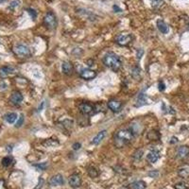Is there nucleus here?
Listing matches in <instances>:
<instances>
[{
    "instance_id": "4c0bfd02",
    "label": "nucleus",
    "mask_w": 189,
    "mask_h": 189,
    "mask_svg": "<svg viewBox=\"0 0 189 189\" xmlns=\"http://www.w3.org/2000/svg\"><path fill=\"white\" fill-rule=\"evenodd\" d=\"M112 9H113V11H115L116 12H121L122 11V10L118 7V6H116V5H115L112 7Z\"/></svg>"
},
{
    "instance_id": "5701e85b",
    "label": "nucleus",
    "mask_w": 189,
    "mask_h": 189,
    "mask_svg": "<svg viewBox=\"0 0 189 189\" xmlns=\"http://www.w3.org/2000/svg\"><path fill=\"white\" fill-rule=\"evenodd\" d=\"M131 76L132 78L135 79V80H139L140 77H141V70L138 66H134L132 68V71H131Z\"/></svg>"
},
{
    "instance_id": "7ed1b4c3",
    "label": "nucleus",
    "mask_w": 189,
    "mask_h": 189,
    "mask_svg": "<svg viewBox=\"0 0 189 189\" xmlns=\"http://www.w3.org/2000/svg\"><path fill=\"white\" fill-rule=\"evenodd\" d=\"M44 24L48 29H54L57 27L56 15L52 11H48L44 17Z\"/></svg>"
},
{
    "instance_id": "f8f14e48",
    "label": "nucleus",
    "mask_w": 189,
    "mask_h": 189,
    "mask_svg": "<svg viewBox=\"0 0 189 189\" xmlns=\"http://www.w3.org/2000/svg\"><path fill=\"white\" fill-rule=\"evenodd\" d=\"M62 71L64 74H65L67 76H71L74 72L73 64L69 62H64L62 64Z\"/></svg>"
},
{
    "instance_id": "a19ab883",
    "label": "nucleus",
    "mask_w": 189,
    "mask_h": 189,
    "mask_svg": "<svg viewBox=\"0 0 189 189\" xmlns=\"http://www.w3.org/2000/svg\"><path fill=\"white\" fill-rule=\"evenodd\" d=\"M5 1V0H0V4H1V3H3Z\"/></svg>"
},
{
    "instance_id": "c756f323",
    "label": "nucleus",
    "mask_w": 189,
    "mask_h": 189,
    "mask_svg": "<svg viewBox=\"0 0 189 189\" xmlns=\"http://www.w3.org/2000/svg\"><path fill=\"white\" fill-rule=\"evenodd\" d=\"M162 3H163V0H151V6L153 8H157L161 6Z\"/></svg>"
},
{
    "instance_id": "20e7f679",
    "label": "nucleus",
    "mask_w": 189,
    "mask_h": 189,
    "mask_svg": "<svg viewBox=\"0 0 189 189\" xmlns=\"http://www.w3.org/2000/svg\"><path fill=\"white\" fill-rule=\"evenodd\" d=\"M13 52L16 56L20 58H29L30 56V50L27 46L24 45H17L13 47Z\"/></svg>"
},
{
    "instance_id": "bb28decb",
    "label": "nucleus",
    "mask_w": 189,
    "mask_h": 189,
    "mask_svg": "<svg viewBox=\"0 0 189 189\" xmlns=\"http://www.w3.org/2000/svg\"><path fill=\"white\" fill-rule=\"evenodd\" d=\"M48 164L47 163H41V164H36V165H33L34 167H36L38 170H45L46 167H47Z\"/></svg>"
},
{
    "instance_id": "6ab92c4d",
    "label": "nucleus",
    "mask_w": 189,
    "mask_h": 189,
    "mask_svg": "<svg viewBox=\"0 0 189 189\" xmlns=\"http://www.w3.org/2000/svg\"><path fill=\"white\" fill-rule=\"evenodd\" d=\"M145 104H147V99H146V96L144 94V92H142V93H140V94L137 98L135 107H141V106H143Z\"/></svg>"
},
{
    "instance_id": "39448f33",
    "label": "nucleus",
    "mask_w": 189,
    "mask_h": 189,
    "mask_svg": "<svg viewBox=\"0 0 189 189\" xmlns=\"http://www.w3.org/2000/svg\"><path fill=\"white\" fill-rule=\"evenodd\" d=\"M132 41V36L130 34H121L116 38V43L119 46H126Z\"/></svg>"
},
{
    "instance_id": "c9c22d12",
    "label": "nucleus",
    "mask_w": 189,
    "mask_h": 189,
    "mask_svg": "<svg viewBox=\"0 0 189 189\" xmlns=\"http://www.w3.org/2000/svg\"><path fill=\"white\" fill-rule=\"evenodd\" d=\"M158 175H159V173L157 171H151V172L148 173V176L151 177V178H156Z\"/></svg>"
},
{
    "instance_id": "2eb2a0df",
    "label": "nucleus",
    "mask_w": 189,
    "mask_h": 189,
    "mask_svg": "<svg viewBox=\"0 0 189 189\" xmlns=\"http://www.w3.org/2000/svg\"><path fill=\"white\" fill-rule=\"evenodd\" d=\"M14 69L11 66H3L0 68V77L1 78H6L11 74H12Z\"/></svg>"
},
{
    "instance_id": "0eeeda50",
    "label": "nucleus",
    "mask_w": 189,
    "mask_h": 189,
    "mask_svg": "<svg viewBox=\"0 0 189 189\" xmlns=\"http://www.w3.org/2000/svg\"><path fill=\"white\" fill-rule=\"evenodd\" d=\"M23 94L19 92V91H14L12 92L11 96L10 98V101L13 104V105H19L22 101H23Z\"/></svg>"
},
{
    "instance_id": "ea45409f",
    "label": "nucleus",
    "mask_w": 189,
    "mask_h": 189,
    "mask_svg": "<svg viewBox=\"0 0 189 189\" xmlns=\"http://www.w3.org/2000/svg\"><path fill=\"white\" fill-rule=\"evenodd\" d=\"M44 104H45V102H42V104H41V107H39V111H41V110H42V108H43Z\"/></svg>"
},
{
    "instance_id": "a211bd4d",
    "label": "nucleus",
    "mask_w": 189,
    "mask_h": 189,
    "mask_svg": "<svg viewBox=\"0 0 189 189\" xmlns=\"http://www.w3.org/2000/svg\"><path fill=\"white\" fill-rule=\"evenodd\" d=\"M130 187L132 189H146L147 183L143 181H136L130 184Z\"/></svg>"
},
{
    "instance_id": "b1692460",
    "label": "nucleus",
    "mask_w": 189,
    "mask_h": 189,
    "mask_svg": "<svg viewBox=\"0 0 189 189\" xmlns=\"http://www.w3.org/2000/svg\"><path fill=\"white\" fill-rule=\"evenodd\" d=\"M88 174L91 178H96L99 176V171L94 166H90L88 167Z\"/></svg>"
},
{
    "instance_id": "9b49d317",
    "label": "nucleus",
    "mask_w": 189,
    "mask_h": 189,
    "mask_svg": "<svg viewBox=\"0 0 189 189\" xmlns=\"http://www.w3.org/2000/svg\"><path fill=\"white\" fill-rule=\"evenodd\" d=\"M79 109H80L81 112H82L83 115H89V113H91L94 110V105H92L91 103H88V102H82L80 104Z\"/></svg>"
},
{
    "instance_id": "f03ea898",
    "label": "nucleus",
    "mask_w": 189,
    "mask_h": 189,
    "mask_svg": "<svg viewBox=\"0 0 189 189\" xmlns=\"http://www.w3.org/2000/svg\"><path fill=\"white\" fill-rule=\"evenodd\" d=\"M103 63L108 68L112 69V71H115V72L118 71L122 66V63H121V61L119 59V57L113 52H109L104 56Z\"/></svg>"
},
{
    "instance_id": "412c9836",
    "label": "nucleus",
    "mask_w": 189,
    "mask_h": 189,
    "mask_svg": "<svg viewBox=\"0 0 189 189\" xmlns=\"http://www.w3.org/2000/svg\"><path fill=\"white\" fill-rule=\"evenodd\" d=\"M5 117V120L10 123V124H12L15 122V120L17 119V115L15 112H10V113H7V115L4 116Z\"/></svg>"
},
{
    "instance_id": "f257e3e1",
    "label": "nucleus",
    "mask_w": 189,
    "mask_h": 189,
    "mask_svg": "<svg viewBox=\"0 0 189 189\" xmlns=\"http://www.w3.org/2000/svg\"><path fill=\"white\" fill-rule=\"evenodd\" d=\"M134 138V132L130 130H122L115 134V145L117 147H122Z\"/></svg>"
},
{
    "instance_id": "6e6552de",
    "label": "nucleus",
    "mask_w": 189,
    "mask_h": 189,
    "mask_svg": "<svg viewBox=\"0 0 189 189\" xmlns=\"http://www.w3.org/2000/svg\"><path fill=\"white\" fill-rule=\"evenodd\" d=\"M69 184L71 185V187L73 188H78L81 185V176L79 174H72L69 177Z\"/></svg>"
},
{
    "instance_id": "4468645a",
    "label": "nucleus",
    "mask_w": 189,
    "mask_h": 189,
    "mask_svg": "<svg viewBox=\"0 0 189 189\" xmlns=\"http://www.w3.org/2000/svg\"><path fill=\"white\" fill-rule=\"evenodd\" d=\"M121 102L116 99H112L108 102V107L112 111V112H117L121 108Z\"/></svg>"
},
{
    "instance_id": "72a5a7b5",
    "label": "nucleus",
    "mask_w": 189,
    "mask_h": 189,
    "mask_svg": "<svg viewBox=\"0 0 189 189\" xmlns=\"http://www.w3.org/2000/svg\"><path fill=\"white\" fill-rule=\"evenodd\" d=\"M158 89H159V91H161V92L165 91V85L164 81H160V82H159V84H158Z\"/></svg>"
},
{
    "instance_id": "dca6fc26",
    "label": "nucleus",
    "mask_w": 189,
    "mask_h": 189,
    "mask_svg": "<svg viewBox=\"0 0 189 189\" xmlns=\"http://www.w3.org/2000/svg\"><path fill=\"white\" fill-rule=\"evenodd\" d=\"M157 28L158 29L163 33V34H166L168 33L169 31V28L168 26L166 25V23L163 20H161V19H159V20H157Z\"/></svg>"
},
{
    "instance_id": "58836bf2",
    "label": "nucleus",
    "mask_w": 189,
    "mask_h": 189,
    "mask_svg": "<svg viewBox=\"0 0 189 189\" xmlns=\"http://www.w3.org/2000/svg\"><path fill=\"white\" fill-rule=\"evenodd\" d=\"M176 143H178V138L175 137V136H173V137L171 138V141H170V144H176Z\"/></svg>"
},
{
    "instance_id": "2f4dec72",
    "label": "nucleus",
    "mask_w": 189,
    "mask_h": 189,
    "mask_svg": "<svg viewBox=\"0 0 189 189\" xmlns=\"http://www.w3.org/2000/svg\"><path fill=\"white\" fill-rule=\"evenodd\" d=\"M23 123H24V116L21 115L20 117H19V119H18V121H17V123H16V125H15V127L16 128H20L23 125Z\"/></svg>"
},
{
    "instance_id": "a878e982",
    "label": "nucleus",
    "mask_w": 189,
    "mask_h": 189,
    "mask_svg": "<svg viewBox=\"0 0 189 189\" xmlns=\"http://www.w3.org/2000/svg\"><path fill=\"white\" fill-rule=\"evenodd\" d=\"M175 189H188V185L186 182H177L175 185H174Z\"/></svg>"
},
{
    "instance_id": "79ce46f5",
    "label": "nucleus",
    "mask_w": 189,
    "mask_h": 189,
    "mask_svg": "<svg viewBox=\"0 0 189 189\" xmlns=\"http://www.w3.org/2000/svg\"><path fill=\"white\" fill-rule=\"evenodd\" d=\"M187 29L189 30V23H188V25H187Z\"/></svg>"
},
{
    "instance_id": "e433bc0d",
    "label": "nucleus",
    "mask_w": 189,
    "mask_h": 189,
    "mask_svg": "<svg viewBox=\"0 0 189 189\" xmlns=\"http://www.w3.org/2000/svg\"><path fill=\"white\" fill-rule=\"evenodd\" d=\"M81 143H75V144L73 145V149H74V150H78V149L81 148Z\"/></svg>"
},
{
    "instance_id": "4be33fe9",
    "label": "nucleus",
    "mask_w": 189,
    "mask_h": 189,
    "mask_svg": "<svg viewBox=\"0 0 189 189\" xmlns=\"http://www.w3.org/2000/svg\"><path fill=\"white\" fill-rule=\"evenodd\" d=\"M178 174L179 176H181L182 178H186L189 176V166H183L181 167L178 170Z\"/></svg>"
},
{
    "instance_id": "aec40b11",
    "label": "nucleus",
    "mask_w": 189,
    "mask_h": 189,
    "mask_svg": "<svg viewBox=\"0 0 189 189\" xmlns=\"http://www.w3.org/2000/svg\"><path fill=\"white\" fill-rule=\"evenodd\" d=\"M161 137L160 134L157 130H150L147 134V138L151 141H155V140H159Z\"/></svg>"
},
{
    "instance_id": "423d86ee",
    "label": "nucleus",
    "mask_w": 189,
    "mask_h": 189,
    "mask_svg": "<svg viewBox=\"0 0 189 189\" xmlns=\"http://www.w3.org/2000/svg\"><path fill=\"white\" fill-rule=\"evenodd\" d=\"M81 77L83 79V80H86V81H90V80H93L94 78H96L97 76V72L94 71L92 69H89V68H86V69H82L80 73Z\"/></svg>"
},
{
    "instance_id": "9d476101",
    "label": "nucleus",
    "mask_w": 189,
    "mask_h": 189,
    "mask_svg": "<svg viewBox=\"0 0 189 189\" xmlns=\"http://www.w3.org/2000/svg\"><path fill=\"white\" fill-rule=\"evenodd\" d=\"M188 156H189V147L188 146H182L177 149V158L185 159Z\"/></svg>"
},
{
    "instance_id": "ddd939ff",
    "label": "nucleus",
    "mask_w": 189,
    "mask_h": 189,
    "mask_svg": "<svg viewBox=\"0 0 189 189\" xmlns=\"http://www.w3.org/2000/svg\"><path fill=\"white\" fill-rule=\"evenodd\" d=\"M160 157H161V155H160L159 151H157V150H152V151H150V152L147 153V160L149 163L153 164V163L157 162Z\"/></svg>"
},
{
    "instance_id": "7c9ffc66",
    "label": "nucleus",
    "mask_w": 189,
    "mask_h": 189,
    "mask_svg": "<svg viewBox=\"0 0 189 189\" xmlns=\"http://www.w3.org/2000/svg\"><path fill=\"white\" fill-rule=\"evenodd\" d=\"M27 11H28L29 14L30 15V17L33 19V20H35L36 17H37V12L35 11V10H33V9H28Z\"/></svg>"
},
{
    "instance_id": "473e14b6",
    "label": "nucleus",
    "mask_w": 189,
    "mask_h": 189,
    "mask_svg": "<svg viewBox=\"0 0 189 189\" xmlns=\"http://www.w3.org/2000/svg\"><path fill=\"white\" fill-rule=\"evenodd\" d=\"M44 182H45L44 179H43V178H40V179H39V182H38L37 186L35 187V189H41V188L43 187V185H44Z\"/></svg>"
},
{
    "instance_id": "f704fd0d",
    "label": "nucleus",
    "mask_w": 189,
    "mask_h": 189,
    "mask_svg": "<svg viewBox=\"0 0 189 189\" xmlns=\"http://www.w3.org/2000/svg\"><path fill=\"white\" fill-rule=\"evenodd\" d=\"M143 54H144V50H143L142 48H139V49L137 50V59H138V60H140V59L142 58Z\"/></svg>"
},
{
    "instance_id": "c85d7f7f",
    "label": "nucleus",
    "mask_w": 189,
    "mask_h": 189,
    "mask_svg": "<svg viewBox=\"0 0 189 189\" xmlns=\"http://www.w3.org/2000/svg\"><path fill=\"white\" fill-rule=\"evenodd\" d=\"M19 4H20V1H19V0H13V1H11V2L10 3V5H9V9L13 10V9H15L16 7H18Z\"/></svg>"
},
{
    "instance_id": "393cba45",
    "label": "nucleus",
    "mask_w": 189,
    "mask_h": 189,
    "mask_svg": "<svg viewBox=\"0 0 189 189\" xmlns=\"http://www.w3.org/2000/svg\"><path fill=\"white\" fill-rule=\"evenodd\" d=\"M12 158L11 157V156H7V157H4L3 159H2V165L3 166H5V167H8V166H10L11 164H12Z\"/></svg>"
},
{
    "instance_id": "cd10ccee",
    "label": "nucleus",
    "mask_w": 189,
    "mask_h": 189,
    "mask_svg": "<svg viewBox=\"0 0 189 189\" xmlns=\"http://www.w3.org/2000/svg\"><path fill=\"white\" fill-rule=\"evenodd\" d=\"M142 155H143V150L142 149H138V150H136L135 152L134 153V158L135 160H140L142 158Z\"/></svg>"
},
{
    "instance_id": "f3484780",
    "label": "nucleus",
    "mask_w": 189,
    "mask_h": 189,
    "mask_svg": "<svg viewBox=\"0 0 189 189\" xmlns=\"http://www.w3.org/2000/svg\"><path fill=\"white\" fill-rule=\"evenodd\" d=\"M105 135H106V130H101L100 132H99V134L94 137V139H93V141H92V144H94V145H99V144L103 140V138L105 137Z\"/></svg>"
},
{
    "instance_id": "1a4fd4ad",
    "label": "nucleus",
    "mask_w": 189,
    "mask_h": 189,
    "mask_svg": "<svg viewBox=\"0 0 189 189\" xmlns=\"http://www.w3.org/2000/svg\"><path fill=\"white\" fill-rule=\"evenodd\" d=\"M49 184H50L51 186H60V185H64V179L63 175H61V174L54 175V176L49 180Z\"/></svg>"
}]
</instances>
